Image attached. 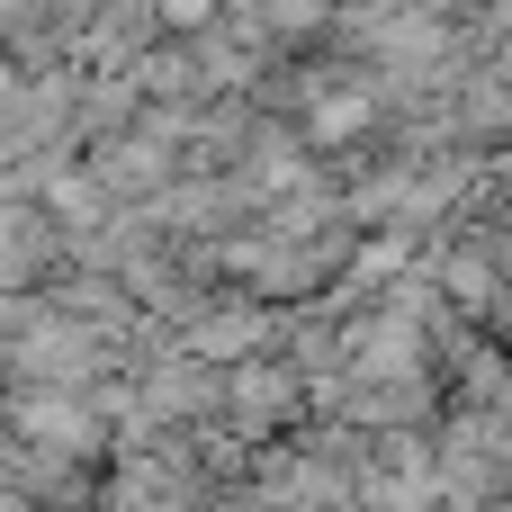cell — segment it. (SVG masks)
Instances as JSON below:
<instances>
[{
    "instance_id": "1",
    "label": "cell",
    "mask_w": 512,
    "mask_h": 512,
    "mask_svg": "<svg viewBox=\"0 0 512 512\" xmlns=\"http://www.w3.org/2000/svg\"><path fill=\"white\" fill-rule=\"evenodd\" d=\"M162 9H171V18H207L216 0H162Z\"/></svg>"
}]
</instances>
